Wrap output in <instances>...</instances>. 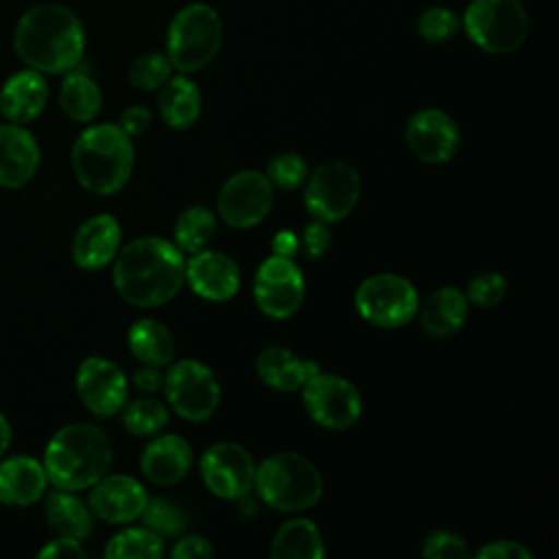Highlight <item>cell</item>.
<instances>
[{"instance_id": "6da1fadb", "label": "cell", "mask_w": 559, "mask_h": 559, "mask_svg": "<svg viewBox=\"0 0 559 559\" xmlns=\"http://www.w3.org/2000/svg\"><path fill=\"white\" fill-rule=\"evenodd\" d=\"M186 282L183 253L164 238H135L116 253L114 286L118 295L138 308H155L170 301Z\"/></svg>"}, {"instance_id": "7a4b0ae2", "label": "cell", "mask_w": 559, "mask_h": 559, "mask_svg": "<svg viewBox=\"0 0 559 559\" xmlns=\"http://www.w3.org/2000/svg\"><path fill=\"white\" fill-rule=\"evenodd\" d=\"M17 57L41 74H66L85 50V31L76 13L61 4H37L20 15L13 31Z\"/></svg>"}, {"instance_id": "3957f363", "label": "cell", "mask_w": 559, "mask_h": 559, "mask_svg": "<svg viewBox=\"0 0 559 559\" xmlns=\"http://www.w3.org/2000/svg\"><path fill=\"white\" fill-rule=\"evenodd\" d=\"M109 465L111 443L94 424H68L59 428L44 452L48 483L57 489H87L107 474Z\"/></svg>"}, {"instance_id": "277c9868", "label": "cell", "mask_w": 559, "mask_h": 559, "mask_svg": "<svg viewBox=\"0 0 559 559\" xmlns=\"http://www.w3.org/2000/svg\"><path fill=\"white\" fill-rule=\"evenodd\" d=\"M133 168V144L120 124L87 127L72 146V170L79 183L94 194L118 192Z\"/></svg>"}, {"instance_id": "5b68a950", "label": "cell", "mask_w": 559, "mask_h": 559, "mask_svg": "<svg viewBox=\"0 0 559 559\" xmlns=\"http://www.w3.org/2000/svg\"><path fill=\"white\" fill-rule=\"evenodd\" d=\"M253 485L260 498L277 511H306L317 504L323 480L312 461L297 452L271 454L255 467Z\"/></svg>"}, {"instance_id": "8992f818", "label": "cell", "mask_w": 559, "mask_h": 559, "mask_svg": "<svg viewBox=\"0 0 559 559\" xmlns=\"http://www.w3.org/2000/svg\"><path fill=\"white\" fill-rule=\"evenodd\" d=\"M223 44V22L218 13L203 2L179 9L168 26L166 57L181 74L205 68Z\"/></svg>"}, {"instance_id": "52a82bcc", "label": "cell", "mask_w": 559, "mask_h": 559, "mask_svg": "<svg viewBox=\"0 0 559 559\" xmlns=\"http://www.w3.org/2000/svg\"><path fill=\"white\" fill-rule=\"evenodd\" d=\"M461 22L467 37L491 55L518 50L528 33V15L520 0H472Z\"/></svg>"}, {"instance_id": "ba28073f", "label": "cell", "mask_w": 559, "mask_h": 559, "mask_svg": "<svg viewBox=\"0 0 559 559\" xmlns=\"http://www.w3.org/2000/svg\"><path fill=\"white\" fill-rule=\"evenodd\" d=\"M358 314L378 328H400L419 308L415 286L395 273H376L360 282L354 297Z\"/></svg>"}, {"instance_id": "9c48e42d", "label": "cell", "mask_w": 559, "mask_h": 559, "mask_svg": "<svg viewBox=\"0 0 559 559\" xmlns=\"http://www.w3.org/2000/svg\"><path fill=\"white\" fill-rule=\"evenodd\" d=\"M164 393L175 413L188 421H205L218 406L221 389L214 371L199 360H179L164 376Z\"/></svg>"}, {"instance_id": "30bf717a", "label": "cell", "mask_w": 559, "mask_h": 559, "mask_svg": "<svg viewBox=\"0 0 559 559\" xmlns=\"http://www.w3.org/2000/svg\"><path fill=\"white\" fill-rule=\"evenodd\" d=\"M360 197V177L345 162H325L308 179L304 203L306 210L323 223L345 218Z\"/></svg>"}, {"instance_id": "8fae6325", "label": "cell", "mask_w": 559, "mask_h": 559, "mask_svg": "<svg viewBox=\"0 0 559 559\" xmlns=\"http://www.w3.org/2000/svg\"><path fill=\"white\" fill-rule=\"evenodd\" d=\"M304 406L312 421L330 430H345L360 417L362 404L356 386L334 373H312L304 382Z\"/></svg>"}, {"instance_id": "7c38bea8", "label": "cell", "mask_w": 559, "mask_h": 559, "mask_svg": "<svg viewBox=\"0 0 559 559\" xmlns=\"http://www.w3.org/2000/svg\"><path fill=\"white\" fill-rule=\"evenodd\" d=\"M304 293V275L293 258L273 253L258 266L253 277V297L266 317L288 319L299 310Z\"/></svg>"}, {"instance_id": "4fadbf2b", "label": "cell", "mask_w": 559, "mask_h": 559, "mask_svg": "<svg viewBox=\"0 0 559 559\" xmlns=\"http://www.w3.org/2000/svg\"><path fill=\"white\" fill-rule=\"evenodd\" d=\"M273 205V186L258 170L231 175L218 192V214L234 229L258 225Z\"/></svg>"}, {"instance_id": "5bb4252c", "label": "cell", "mask_w": 559, "mask_h": 559, "mask_svg": "<svg viewBox=\"0 0 559 559\" xmlns=\"http://www.w3.org/2000/svg\"><path fill=\"white\" fill-rule=\"evenodd\" d=\"M201 476L205 487L225 500L242 498L255 476L251 454L238 443H214L201 456Z\"/></svg>"}, {"instance_id": "9a60e30c", "label": "cell", "mask_w": 559, "mask_h": 559, "mask_svg": "<svg viewBox=\"0 0 559 559\" xmlns=\"http://www.w3.org/2000/svg\"><path fill=\"white\" fill-rule=\"evenodd\" d=\"M76 395L90 413L111 417L127 404V378L116 362L90 356L76 369Z\"/></svg>"}, {"instance_id": "2e32d148", "label": "cell", "mask_w": 559, "mask_h": 559, "mask_svg": "<svg viewBox=\"0 0 559 559\" xmlns=\"http://www.w3.org/2000/svg\"><path fill=\"white\" fill-rule=\"evenodd\" d=\"M406 142L421 162L443 164L459 146V127L441 109H421L406 124Z\"/></svg>"}, {"instance_id": "e0dca14e", "label": "cell", "mask_w": 559, "mask_h": 559, "mask_svg": "<svg viewBox=\"0 0 559 559\" xmlns=\"http://www.w3.org/2000/svg\"><path fill=\"white\" fill-rule=\"evenodd\" d=\"M146 500L144 487L133 476L105 474L92 485L90 511L109 524H124L140 518Z\"/></svg>"}, {"instance_id": "ac0fdd59", "label": "cell", "mask_w": 559, "mask_h": 559, "mask_svg": "<svg viewBox=\"0 0 559 559\" xmlns=\"http://www.w3.org/2000/svg\"><path fill=\"white\" fill-rule=\"evenodd\" d=\"M186 282L207 301H227L238 293L240 271L229 255L201 249L186 262Z\"/></svg>"}, {"instance_id": "d6986e66", "label": "cell", "mask_w": 559, "mask_h": 559, "mask_svg": "<svg viewBox=\"0 0 559 559\" xmlns=\"http://www.w3.org/2000/svg\"><path fill=\"white\" fill-rule=\"evenodd\" d=\"M39 166V146L28 129L22 124H0V186L22 188L28 183Z\"/></svg>"}, {"instance_id": "ffe728a7", "label": "cell", "mask_w": 559, "mask_h": 559, "mask_svg": "<svg viewBox=\"0 0 559 559\" xmlns=\"http://www.w3.org/2000/svg\"><path fill=\"white\" fill-rule=\"evenodd\" d=\"M120 225L111 214H96L81 223L72 240V260L76 266L96 271L109 264L120 247Z\"/></svg>"}, {"instance_id": "44dd1931", "label": "cell", "mask_w": 559, "mask_h": 559, "mask_svg": "<svg viewBox=\"0 0 559 559\" xmlns=\"http://www.w3.org/2000/svg\"><path fill=\"white\" fill-rule=\"evenodd\" d=\"M48 103V83L41 72L26 68L11 74L0 87V116L13 124L35 120Z\"/></svg>"}, {"instance_id": "7402d4cb", "label": "cell", "mask_w": 559, "mask_h": 559, "mask_svg": "<svg viewBox=\"0 0 559 559\" xmlns=\"http://www.w3.org/2000/svg\"><path fill=\"white\" fill-rule=\"evenodd\" d=\"M48 485L44 463L17 454L0 461V502L7 507H28L37 502Z\"/></svg>"}, {"instance_id": "603a6c76", "label": "cell", "mask_w": 559, "mask_h": 559, "mask_svg": "<svg viewBox=\"0 0 559 559\" xmlns=\"http://www.w3.org/2000/svg\"><path fill=\"white\" fill-rule=\"evenodd\" d=\"M192 465V448L179 435H162L153 439L142 456V474L155 485H175L179 483Z\"/></svg>"}, {"instance_id": "cb8c5ba5", "label": "cell", "mask_w": 559, "mask_h": 559, "mask_svg": "<svg viewBox=\"0 0 559 559\" xmlns=\"http://www.w3.org/2000/svg\"><path fill=\"white\" fill-rule=\"evenodd\" d=\"M255 371L260 380L275 391H297L304 382L319 371L314 360L295 356L286 347H266L258 354Z\"/></svg>"}, {"instance_id": "d4e9b609", "label": "cell", "mask_w": 559, "mask_h": 559, "mask_svg": "<svg viewBox=\"0 0 559 559\" xmlns=\"http://www.w3.org/2000/svg\"><path fill=\"white\" fill-rule=\"evenodd\" d=\"M467 317V297L459 288L443 286L424 301L419 310L421 328L435 338L452 336L461 330Z\"/></svg>"}, {"instance_id": "484cf974", "label": "cell", "mask_w": 559, "mask_h": 559, "mask_svg": "<svg viewBox=\"0 0 559 559\" xmlns=\"http://www.w3.org/2000/svg\"><path fill=\"white\" fill-rule=\"evenodd\" d=\"M157 107L162 120L170 129H188L197 122L201 114V92L192 79L186 74L170 76L157 96Z\"/></svg>"}, {"instance_id": "4316f807", "label": "cell", "mask_w": 559, "mask_h": 559, "mask_svg": "<svg viewBox=\"0 0 559 559\" xmlns=\"http://www.w3.org/2000/svg\"><path fill=\"white\" fill-rule=\"evenodd\" d=\"M44 515L57 535L85 539L92 533V511L81 498L74 496V491L57 489L48 493Z\"/></svg>"}, {"instance_id": "83f0119b", "label": "cell", "mask_w": 559, "mask_h": 559, "mask_svg": "<svg viewBox=\"0 0 559 559\" xmlns=\"http://www.w3.org/2000/svg\"><path fill=\"white\" fill-rule=\"evenodd\" d=\"M271 555L277 559H321L325 555L323 537L314 522L295 518L277 528L271 542Z\"/></svg>"}, {"instance_id": "f1b7e54d", "label": "cell", "mask_w": 559, "mask_h": 559, "mask_svg": "<svg viewBox=\"0 0 559 559\" xmlns=\"http://www.w3.org/2000/svg\"><path fill=\"white\" fill-rule=\"evenodd\" d=\"M129 349L142 365L166 367L175 356V341L168 328L155 319H140L129 328Z\"/></svg>"}, {"instance_id": "f546056e", "label": "cell", "mask_w": 559, "mask_h": 559, "mask_svg": "<svg viewBox=\"0 0 559 559\" xmlns=\"http://www.w3.org/2000/svg\"><path fill=\"white\" fill-rule=\"evenodd\" d=\"M59 105L74 122H90L98 116L103 96L92 76L81 70H68L59 87Z\"/></svg>"}, {"instance_id": "4dcf8cb0", "label": "cell", "mask_w": 559, "mask_h": 559, "mask_svg": "<svg viewBox=\"0 0 559 559\" xmlns=\"http://www.w3.org/2000/svg\"><path fill=\"white\" fill-rule=\"evenodd\" d=\"M216 229V216L212 214V210H207L205 205H192L186 207L173 227V238H175V247L181 253H197L201 249L207 247V242L212 240Z\"/></svg>"}, {"instance_id": "1f68e13d", "label": "cell", "mask_w": 559, "mask_h": 559, "mask_svg": "<svg viewBox=\"0 0 559 559\" xmlns=\"http://www.w3.org/2000/svg\"><path fill=\"white\" fill-rule=\"evenodd\" d=\"M164 552V542L151 528H124L116 533L107 546L105 557L109 559H157Z\"/></svg>"}, {"instance_id": "d6a6232c", "label": "cell", "mask_w": 559, "mask_h": 559, "mask_svg": "<svg viewBox=\"0 0 559 559\" xmlns=\"http://www.w3.org/2000/svg\"><path fill=\"white\" fill-rule=\"evenodd\" d=\"M168 421V411L153 397H138L124 404L122 424L135 437H151L159 432Z\"/></svg>"}, {"instance_id": "836d02e7", "label": "cell", "mask_w": 559, "mask_h": 559, "mask_svg": "<svg viewBox=\"0 0 559 559\" xmlns=\"http://www.w3.org/2000/svg\"><path fill=\"white\" fill-rule=\"evenodd\" d=\"M144 526L159 537H175L186 528V515L166 498H151L142 509Z\"/></svg>"}, {"instance_id": "e575fe53", "label": "cell", "mask_w": 559, "mask_h": 559, "mask_svg": "<svg viewBox=\"0 0 559 559\" xmlns=\"http://www.w3.org/2000/svg\"><path fill=\"white\" fill-rule=\"evenodd\" d=\"M173 66L162 52H144L133 59L129 68V81L138 90H157L170 79Z\"/></svg>"}, {"instance_id": "d590c367", "label": "cell", "mask_w": 559, "mask_h": 559, "mask_svg": "<svg viewBox=\"0 0 559 559\" xmlns=\"http://www.w3.org/2000/svg\"><path fill=\"white\" fill-rule=\"evenodd\" d=\"M459 28L461 20L448 7H428L417 17V33L430 44L448 41Z\"/></svg>"}, {"instance_id": "8d00e7d4", "label": "cell", "mask_w": 559, "mask_h": 559, "mask_svg": "<svg viewBox=\"0 0 559 559\" xmlns=\"http://www.w3.org/2000/svg\"><path fill=\"white\" fill-rule=\"evenodd\" d=\"M308 177V166L297 153L275 155L266 166V179L280 190H295Z\"/></svg>"}, {"instance_id": "74e56055", "label": "cell", "mask_w": 559, "mask_h": 559, "mask_svg": "<svg viewBox=\"0 0 559 559\" xmlns=\"http://www.w3.org/2000/svg\"><path fill=\"white\" fill-rule=\"evenodd\" d=\"M507 295V280L496 273V271H489V273H480L476 277L469 280L467 284V301L480 306V308H491V306H498Z\"/></svg>"}, {"instance_id": "f35d334b", "label": "cell", "mask_w": 559, "mask_h": 559, "mask_svg": "<svg viewBox=\"0 0 559 559\" xmlns=\"http://www.w3.org/2000/svg\"><path fill=\"white\" fill-rule=\"evenodd\" d=\"M421 555L428 559H463V557H469V548L459 533L432 531L424 539Z\"/></svg>"}, {"instance_id": "ab89813d", "label": "cell", "mask_w": 559, "mask_h": 559, "mask_svg": "<svg viewBox=\"0 0 559 559\" xmlns=\"http://www.w3.org/2000/svg\"><path fill=\"white\" fill-rule=\"evenodd\" d=\"M330 238H332V234H330V229H328V225L323 221L308 223L304 227V231H301V242H304L306 255L310 260L321 258L328 251V247H330Z\"/></svg>"}, {"instance_id": "60d3db41", "label": "cell", "mask_w": 559, "mask_h": 559, "mask_svg": "<svg viewBox=\"0 0 559 559\" xmlns=\"http://www.w3.org/2000/svg\"><path fill=\"white\" fill-rule=\"evenodd\" d=\"M37 557H41V559L44 557L46 559H83L85 550L81 546V539L59 535V537L50 539L46 546H41Z\"/></svg>"}, {"instance_id": "b9f144b4", "label": "cell", "mask_w": 559, "mask_h": 559, "mask_svg": "<svg viewBox=\"0 0 559 559\" xmlns=\"http://www.w3.org/2000/svg\"><path fill=\"white\" fill-rule=\"evenodd\" d=\"M478 559H531V550L524 548L520 542L511 539H496L491 544H485L478 552Z\"/></svg>"}, {"instance_id": "7bdbcfd3", "label": "cell", "mask_w": 559, "mask_h": 559, "mask_svg": "<svg viewBox=\"0 0 559 559\" xmlns=\"http://www.w3.org/2000/svg\"><path fill=\"white\" fill-rule=\"evenodd\" d=\"M212 555H214L212 544L201 535L181 537L170 550L173 559H194V557H212Z\"/></svg>"}, {"instance_id": "ee69618b", "label": "cell", "mask_w": 559, "mask_h": 559, "mask_svg": "<svg viewBox=\"0 0 559 559\" xmlns=\"http://www.w3.org/2000/svg\"><path fill=\"white\" fill-rule=\"evenodd\" d=\"M153 120V114L148 107L144 105H131L122 111L120 116V129L127 133V135H140L148 129Z\"/></svg>"}, {"instance_id": "f6af8a7d", "label": "cell", "mask_w": 559, "mask_h": 559, "mask_svg": "<svg viewBox=\"0 0 559 559\" xmlns=\"http://www.w3.org/2000/svg\"><path fill=\"white\" fill-rule=\"evenodd\" d=\"M164 382V376L159 371V367H153V365H144L140 367L135 373H133V384L144 391V393H153L162 386Z\"/></svg>"}, {"instance_id": "bcb514c9", "label": "cell", "mask_w": 559, "mask_h": 559, "mask_svg": "<svg viewBox=\"0 0 559 559\" xmlns=\"http://www.w3.org/2000/svg\"><path fill=\"white\" fill-rule=\"evenodd\" d=\"M297 247H299V240L293 231L284 229V231H277L273 236V253L275 255H284V258H293L297 253Z\"/></svg>"}, {"instance_id": "7dc6e473", "label": "cell", "mask_w": 559, "mask_h": 559, "mask_svg": "<svg viewBox=\"0 0 559 559\" xmlns=\"http://www.w3.org/2000/svg\"><path fill=\"white\" fill-rule=\"evenodd\" d=\"M11 445V424L9 419L0 413V459L4 456V452L9 450Z\"/></svg>"}]
</instances>
